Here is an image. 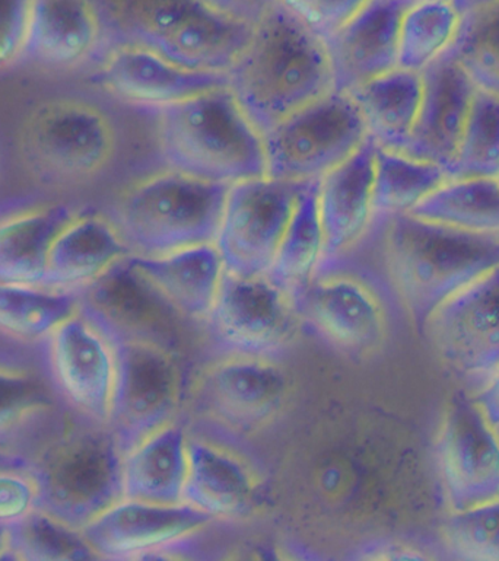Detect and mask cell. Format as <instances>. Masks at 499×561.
<instances>
[{
    "mask_svg": "<svg viewBox=\"0 0 499 561\" xmlns=\"http://www.w3.org/2000/svg\"><path fill=\"white\" fill-rule=\"evenodd\" d=\"M374 247L388 289L419 327L463 287L499 266V236L444 227L413 215L374 218Z\"/></svg>",
    "mask_w": 499,
    "mask_h": 561,
    "instance_id": "obj_1",
    "label": "cell"
},
{
    "mask_svg": "<svg viewBox=\"0 0 499 561\" xmlns=\"http://www.w3.org/2000/svg\"><path fill=\"white\" fill-rule=\"evenodd\" d=\"M228 78V87L263 135L336 90L325 39L280 2L256 22Z\"/></svg>",
    "mask_w": 499,
    "mask_h": 561,
    "instance_id": "obj_2",
    "label": "cell"
},
{
    "mask_svg": "<svg viewBox=\"0 0 499 561\" xmlns=\"http://www.w3.org/2000/svg\"><path fill=\"white\" fill-rule=\"evenodd\" d=\"M123 457L112 427L66 408L22 453L38 484L39 507L79 529L123 497Z\"/></svg>",
    "mask_w": 499,
    "mask_h": 561,
    "instance_id": "obj_3",
    "label": "cell"
},
{
    "mask_svg": "<svg viewBox=\"0 0 499 561\" xmlns=\"http://www.w3.org/2000/svg\"><path fill=\"white\" fill-rule=\"evenodd\" d=\"M152 113L167 170L228 185L266 175L263 134L228 85Z\"/></svg>",
    "mask_w": 499,
    "mask_h": 561,
    "instance_id": "obj_4",
    "label": "cell"
},
{
    "mask_svg": "<svg viewBox=\"0 0 499 561\" xmlns=\"http://www.w3.org/2000/svg\"><path fill=\"white\" fill-rule=\"evenodd\" d=\"M109 43H129L192 69L228 73L254 24L207 0H95Z\"/></svg>",
    "mask_w": 499,
    "mask_h": 561,
    "instance_id": "obj_5",
    "label": "cell"
},
{
    "mask_svg": "<svg viewBox=\"0 0 499 561\" xmlns=\"http://www.w3.org/2000/svg\"><path fill=\"white\" fill-rule=\"evenodd\" d=\"M228 190L165 168L123 188L107 215L132 254L172 253L216 241Z\"/></svg>",
    "mask_w": 499,
    "mask_h": 561,
    "instance_id": "obj_6",
    "label": "cell"
},
{
    "mask_svg": "<svg viewBox=\"0 0 499 561\" xmlns=\"http://www.w3.org/2000/svg\"><path fill=\"white\" fill-rule=\"evenodd\" d=\"M122 129L103 105L57 96L35 105L18 131L26 171L46 184L70 185L97 179L122 150Z\"/></svg>",
    "mask_w": 499,
    "mask_h": 561,
    "instance_id": "obj_7",
    "label": "cell"
},
{
    "mask_svg": "<svg viewBox=\"0 0 499 561\" xmlns=\"http://www.w3.org/2000/svg\"><path fill=\"white\" fill-rule=\"evenodd\" d=\"M303 329L294 295L269 275L225 273L203 335L215 356L281 360Z\"/></svg>",
    "mask_w": 499,
    "mask_h": 561,
    "instance_id": "obj_8",
    "label": "cell"
},
{
    "mask_svg": "<svg viewBox=\"0 0 499 561\" xmlns=\"http://www.w3.org/2000/svg\"><path fill=\"white\" fill-rule=\"evenodd\" d=\"M368 139L352 95L330 91L263 135L266 175L295 183L319 181Z\"/></svg>",
    "mask_w": 499,
    "mask_h": 561,
    "instance_id": "obj_9",
    "label": "cell"
},
{
    "mask_svg": "<svg viewBox=\"0 0 499 561\" xmlns=\"http://www.w3.org/2000/svg\"><path fill=\"white\" fill-rule=\"evenodd\" d=\"M303 329L353 359L370 356L387 337L383 286L352 264L321 268L295 291Z\"/></svg>",
    "mask_w": 499,
    "mask_h": 561,
    "instance_id": "obj_10",
    "label": "cell"
},
{
    "mask_svg": "<svg viewBox=\"0 0 499 561\" xmlns=\"http://www.w3.org/2000/svg\"><path fill=\"white\" fill-rule=\"evenodd\" d=\"M44 368L64 408L100 424L112 421L116 344L81 307L39 346Z\"/></svg>",
    "mask_w": 499,
    "mask_h": 561,
    "instance_id": "obj_11",
    "label": "cell"
},
{
    "mask_svg": "<svg viewBox=\"0 0 499 561\" xmlns=\"http://www.w3.org/2000/svg\"><path fill=\"white\" fill-rule=\"evenodd\" d=\"M112 339L117 381L110 427L126 453L149 433L179 419L185 392L183 357L148 340Z\"/></svg>",
    "mask_w": 499,
    "mask_h": 561,
    "instance_id": "obj_12",
    "label": "cell"
},
{
    "mask_svg": "<svg viewBox=\"0 0 499 561\" xmlns=\"http://www.w3.org/2000/svg\"><path fill=\"white\" fill-rule=\"evenodd\" d=\"M307 184L264 175L229 185L215 241L227 272L268 275Z\"/></svg>",
    "mask_w": 499,
    "mask_h": 561,
    "instance_id": "obj_13",
    "label": "cell"
},
{
    "mask_svg": "<svg viewBox=\"0 0 499 561\" xmlns=\"http://www.w3.org/2000/svg\"><path fill=\"white\" fill-rule=\"evenodd\" d=\"M436 470L452 512L499 499V431L474 397L457 392L435 440Z\"/></svg>",
    "mask_w": 499,
    "mask_h": 561,
    "instance_id": "obj_14",
    "label": "cell"
},
{
    "mask_svg": "<svg viewBox=\"0 0 499 561\" xmlns=\"http://www.w3.org/2000/svg\"><path fill=\"white\" fill-rule=\"evenodd\" d=\"M79 307L112 337L139 339L161 344L183 357L199 327L175 311L131 262L114 264L79 295Z\"/></svg>",
    "mask_w": 499,
    "mask_h": 561,
    "instance_id": "obj_15",
    "label": "cell"
},
{
    "mask_svg": "<svg viewBox=\"0 0 499 561\" xmlns=\"http://www.w3.org/2000/svg\"><path fill=\"white\" fill-rule=\"evenodd\" d=\"M216 523L189 503H154L122 497L81 529L97 559L156 558L183 549Z\"/></svg>",
    "mask_w": 499,
    "mask_h": 561,
    "instance_id": "obj_16",
    "label": "cell"
},
{
    "mask_svg": "<svg viewBox=\"0 0 499 561\" xmlns=\"http://www.w3.org/2000/svg\"><path fill=\"white\" fill-rule=\"evenodd\" d=\"M422 327L454 373L487 381L499 369V266L445 300Z\"/></svg>",
    "mask_w": 499,
    "mask_h": 561,
    "instance_id": "obj_17",
    "label": "cell"
},
{
    "mask_svg": "<svg viewBox=\"0 0 499 561\" xmlns=\"http://www.w3.org/2000/svg\"><path fill=\"white\" fill-rule=\"evenodd\" d=\"M99 78L110 99L145 112L183 103L229 83L228 73L188 68L129 43L107 44Z\"/></svg>",
    "mask_w": 499,
    "mask_h": 561,
    "instance_id": "obj_18",
    "label": "cell"
},
{
    "mask_svg": "<svg viewBox=\"0 0 499 561\" xmlns=\"http://www.w3.org/2000/svg\"><path fill=\"white\" fill-rule=\"evenodd\" d=\"M288 394L280 360L216 356L199 381V408L224 426L251 431L277 416Z\"/></svg>",
    "mask_w": 499,
    "mask_h": 561,
    "instance_id": "obj_19",
    "label": "cell"
},
{
    "mask_svg": "<svg viewBox=\"0 0 499 561\" xmlns=\"http://www.w3.org/2000/svg\"><path fill=\"white\" fill-rule=\"evenodd\" d=\"M375 148L373 140H366L317 184L325 236L321 268L351 257L374 222Z\"/></svg>",
    "mask_w": 499,
    "mask_h": 561,
    "instance_id": "obj_20",
    "label": "cell"
},
{
    "mask_svg": "<svg viewBox=\"0 0 499 561\" xmlns=\"http://www.w3.org/2000/svg\"><path fill=\"white\" fill-rule=\"evenodd\" d=\"M422 81L417 125L401 153L439 163L447 170L461 144L478 87L450 51L423 70Z\"/></svg>",
    "mask_w": 499,
    "mask_h": 561,
    "instance_id": "obj_21",
    "label": "cell"
},
{
    "mask_svg": "<svg viewBox=\"0 0 499 561\" xmlns=\"http://www.w3.org/2000/svg\"><path fill=\"white\" fill-rule=\"evenodd\" d=\"M413 0H370L352 20L326 38L334 88L351 92L399 68L401 18Z\"/></svg>",
    "mask_w": 499,
    "mask_h": 561,
    "instance_id": "obj_22",
    "label": "cell"
},
{
    "mask_svg": "<svg viewBox=\"0 0 499 561\" xmlns=\"http://www.w3.org/2000/svg\"><path fill=\"white\" fill-rule=\"evenodd\" d=\"M64 408L39 348L0 344V442L21 457L26 445ZM24 461V459H22Z\"/></svg>",
    "mask_w": 499,
    "mask_h": 561,
    "instance_id": "obj_23",
    "label": "cell"
},
{
    "mask_svg": "<svg viewBox=\"0 0 499 561\" xmlns=\"http://www.w3.org/2000/svg\"><path fill=\"white\" fill-rule=\"evenodd\" d=\"M107 31L95 0H31L25 56L73 68L107 47Z\"/></svg>",
    "mask_w": 499,
    "mask_h": 561,
    "instance_id": "obj_24",
    "label": "cell"
},
{
    "mask_svg": "<svg viewBox=\"0 0 499 561\" xmlns=\"http://www.w3.org/2000/svg\"><path fill=\"white\" fill-rule=\"evenodd\" d=\"M131 254L107 214L79 210L52 242L43 285L81 295Z\"/></svg>",
    "mask_w": 499,
    "mask_h": 561,
    "instance_id": "obj_25",
    "label": "cell"
},
{
    "mask_svg": "<svg viewBox=\"0 0 499 561\" xmlns=\"http://www.w3.org/2000/svg\"><path fill=\"white\" fill-rule=\"evenodd\" d=\"M129 257L175 311L203 330L227 273L215 242L161 255L131 254Z\"/></svg>",
    "mask_w": 499,
    "mask_h": 561,
    "instance_id": "obj_26",
    "label": "cell"
},
{
    "mask_svg": "<svg viewBox=\"0 0 499 561\" xmlns=\"http://www.w3.org/2000/svg\"><path fill=\"white\" fill-rule=\"evenodd\" d=\"M256 489L249 463L219 442L190 432L183 502L215 520L238 519L253 510Z\"/></svg>",
    "mask_w": 499,
    "mask_h": 561,
    "instance_id": "obj_27",
    "label": "cell"
},
{
    "mask_svg": "<svg viewBox=\"0 0 499 561\" xmlns=\"http://www.w3.org/2000/svg\"><path fill=\"white\" fill-rule=\"evenodd\" d=\"M189 428L172 421L149 433L123 457V497L183 502L189 472Z\"/></svg>",
    "mask_w": 499,
    "mask_h": 561,
    "instance_id": "obj_28",
    "label": "cell"
},
{
    "mask_svg": "<svg viewBox=\"0 0 499 561\" xmlns=\"http://www.w3.org/2000/svg\"><path fill=\"white\" fill-rule=\"evenodd\" d=\"M423 91L422 72L396 68L349 92L366 134L378 148L401 152L417 125Z\"/></svg>",
    "mask_w": 499,
    "mask_h": 561,
    "instance_id": "obj_29",
    "label": "cell"
},
{
    "mask_svg": "<svg viewBox=\"0 0 499 561\" xmlns=\"http://www.w3.org/2000/svg\"><path fill=\"white\" fill-rule=\"evenodd\" d=\"M78 211L39 205L0 216V282L43 285L52 242Z\"/></svg>",
    "mask_w": 499,
    "mask_h": 561,
    "instance_id": "obj_30",
    "label": "cell"
},
{
    "mask_svg": "<svg viewBox=\"0 0 499 561\" xmlns=\"http://www.w3.org/2000/svg\"><path fill=\"white\" fill-rule=\"evenodd\" d=\"M79 295L46 285L0 282V339L39 348L79 309Z\"/></svg>",
    "mask_w": 499,
    "mask_h": 561,
    "instance_id": "obj_31",
    "label": "cell"
},
{
    "mask_svg": "<svg viewBox=\"0 0 499 561\" xmlns=\"http://www.w3.org/2000/svg\"><path fill=\"white\" fill-rule=\"evenodd\" d=\"M317 184L319 181L308 183L299 194L268 273L273 282L291 294L315 279L325 260V236L317 203Z\"/></svg>",
    "mask_w": 499,
    "mask_h": 561,
    "instance_id": "obj_32",
    "label": "cell"
},
{
    "mask_svg": "<svg viewBox=\"0 0 499 561\" xmlns=\"http://www.w3.org/2000/svg\"><path fill=\"white\" fill-rule=\"evenodd\" d=\"M449 181L447 170L439 163L422 161L377 146L374 167V218L410 214Z\"/></svg>",
    "mask_w": 499,
    "mask_h": 561,
    "instance_id": "obj_33",
    "label": "cell"
},
{
    "mask_svg": "<svg viewBox=\"0 0 499 561\" xmlns=\"http://www.w3.org/2000/svg\"><path fill=\"white\" fill-rule=\"evenodd\" d=\"M409 215L461 231L499 236V180H452Z\"/></svg>",
    "mask_w": 499,
    "mask_h": 561,
    "instance_id": "obj_34",
    "label": "cell"
},
{
    "mask_svg": "<svg viewBox=\"0 0 499 561\" xmlns=\"http://www.w3.org/2000/svg\"><path fill=\"white\" fill-rule=\"evenodd\" d=\"M462 21L452 0H413L401 18L399 68L423 72L452 48Z\"/></svg>",
    "mask_w": 499,
    "mask_h": 561,
    "instance_id": "obj_35",
    "label": "cell"
},
{
    "mask_svg": "<svg viewBox=\"0 0 499 561\" xmlns=\"http://www.w3.org/2000/svg\"><path fill=\"white\" fill-rule=\"evenodd\" d=\"M450 181L499 179V99L476 91L461 144L447 167Z\"/></svg>",
    "mask_w": 499,
    "mask_h": 561,
    "instance_id": "obj_36",
    "label": "cell"
},
{
    "mask_svg": "<svg viewBox=\"0 0 499 561\" xmlns=\"http://www.w3.org/2000/svg\"><path fill=\"white\" fill-rule=\"evenodd\" d=\"M11 531V560H99L81 529L38 507Z\"/></svg>",
    "mask_w": 499,
    "mask_h": 561,
    "instance_id": "obj_37",
    "label": "cell"
},
{
    "mask_svg": "<svg viewBox=\"0 0 499 561\" xmlns=\"http://www.w3.org/2000/svg\"><path fill=\"white\" fill-rule=\"evenodd\" d=\"M449 51L479 90L499 99V3L463 16Z\"/></svg>",
    "mask_w": 499,
    "mask_h": 561,
    "instance_id": "obj_38",
    "label": "cell"
},
{
    "mask_svg": "<svg viewBox=\"0 0 499 561\" xmlns=\"http://www.w3.org/2000/svg\"><path fill=\"white\" fill-rule=\"evenodd\" d=\"M444 540L458 558L499 560V499L472 510L452 512Z\"/></svg>",
    "mask_w": 499,
    "mask_h": 561,
    "instance_id": "obj_39",
    "label": "cell"
},
{
    "mask_svg": "<svg viewBox=\"0 0 499 561\" xmlns=\"http://www.w3.org/2000/svg\"><path fill=\"white\" fill-rule=\"evenodd\" d=\"M38 507L39 489L29 468H0V525L11 528Z\"/></svg>",
    "mask_w": 499,
    "mask_h": 561,
    "instance_id": "obj_40",
    "label": "cell"
},
{
    "mask_svg": "<svg viewBox=\"0 0 499 561\" xmlns=\"http://www.w3.org/2000/svg\"><path fill=\"white\" fill-rule=\"evenodd\" d=\"M277 2L326 39L352 20L370 0H277Z\"/></svg>",
    "mask_w": 499,
    "mask_h": 561,
    "instance_id": "obj_41",
    "label": "cell"
},
{
    "mask_svg": "<svg viewBox=\"0 0 499 561\" xmlns=\"http://www.w3.org/2000/svg\"><path fill=\"white\" fill-rule=\"evenodd\" d=\"M31 0H0V69L25 55Z\"/></svg>",
    "mask_w": 499,
    "mask_h": 561,
    "instance_id": "obj_42",
    "label": "cell"
},
{
    "mask_svg": "<svg viewBox=\"0 0 499 561\" xmlns=\"http://www.w3.org/2000/svg\"><path fill=\"white\" fill-rule=\"evenodd\" d=\"M229 15L256 24L277 0H207Z\"/></svg>",
    "mask_w": 499,
    "mask_h": 561,
    "instance_id": "obj_43",
    "label": "cell"
},
{
    "mask_svg": "<svg viewBox=\"0 0 499 561\" xmlns=\"http://www.w3.org/2000/svg\"><path fill=\"white\" fill-rule=\"evenodd\" d=\"M474 399L499 431V369L484 382Z\"/></svg>",
    "mask_w": 499,
    "mask_h": 561,
    "instance_id": "obj_44",
    "label": "cell"
},
{
    "mask_svg": "<svg viewBox=\"0 0 499 561\" xmlns=\"http://www.w3.org/2000/svg\"><path fill=\"white\" fill-rule=\"evenodd\" d=\"M452 2L462 16H467L484 11V9L496 7L499 0H452Z\"/></svg>",
    "mask_w": 499,
    "mask_h": 561,
    "instance_id": "obj_45",
    "label": "cell"
},
{
    "mask_svg": "<svg viewBox=\"0 0 499 561\" xmlns=\"http://www.w3.org/2000/svg\"><path fill=\"white\" fill-rule=\"evenodd\" d=\"M9 466H26L9 446L0 442V468Z\"/></svg>",
    "mask_w": 499,
    "mask_h": 561,
    "instance_id": "obj_46",
    "label": "cell"
},
{
    "mask_svg": "<svg viewBox=\"0 0 499 561\" xmlns=\"http://www.w3.org/2000/svg\"><path fill=\"white\" fill-rule=\"evenodd\" d=\"M9 550H11V531L8 527L0 525V560H11Z\"/></svg>",
    "mask_w": 499,
    "mask_h": 561,
    "instance_id": "obj_47",
    "label": "cell"
},
{
    "mask_svg": "<svg viewBox=\"0 0 499 561\" xmlns=\"http://www.w3.org/2000/svg\"><path fill=\"white\" fill-rule=\"evenodd\" d=\"M499 180V179H498Z\"/></svg>",
    "mask_w": 499,
    "mask_h": 561,
    "instance_id": "obj_48",
    "label": "cell"
}]
</instances>
